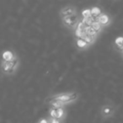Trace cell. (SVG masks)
I'll return each instance as SVG.
<instances>
[{
	"label": "cell",
	"mask_w": 123,
	"mask_h": 123,
	"mask_svg": "<svg viewBox=\"0 0 123 123\" xmlns=\"http://www.w3.org/2000/svg\"><path fill=\"white\" fill-rule=\"evenodd\" d=\"M16 56L11 51H4L3 52V61L2 62H10L14 60Z\"/></svg>",
	"instance_id": "52a82bcc"
},
{
	"label": "cell",
	"mask_w": 123,
	"mask_h": 123,
	"mask_svg": "<svg viewBox=\"0 0 123 123\" xmlns=\"http://www.w3.org/2000/svg\"><path fill=\"white\" fill-rule=\"evenodd\" d=\"M79 94L77 93H67V94H56V95H53L51 97L48 98L46 100L50 101L51 100H58L61 101V102H63L65 104H68L69 102H72L74 101L75 99H77Z\"/></svg>",
	"instance_id": "6da1fadb"
},
{
	"label": "cell",
	"mask_w": 123,
	"mask_h": 123,
	"mask_svg": "<svg viewBox=\"0 0 123 123\" xmlns=\"http://www.w3.org/2000/svg\"><path fill=\"white\" fill-rule=\"evenodd\" d=\"M91 27L93 28V29L94 30V31H96V32H98L99 34L100 33V31H102V29L104 27H103L102 25H101L100 24H99V22L98 20H95V21H94L93 22V24H92V26Z\"/></svg>",
	"instance_id": "4fadbf2b"
},
{
	"label": "cell",
	"mask_w": 123,
	"mask_h": 123,
	"mask_svg": "<svg viewBox=\"0 0 123 123\" xmlns=\"http://www.w3.org/2000/svg\"><path fill=\"white\" fill-rule=\"evenodd\" d=\"M114 112H115V107L112 105H103L100 110L101 116L104 118H108L110 116H113Z\"/></svg>",
	"instance_id": "5b68a950"
},
{
	"label": "cell",
	"mask_w": 123,
	"mask_h": 123,
	"mask_svg": "<svg viewBox=\"0 0 123 123\" xmlns=\"http://www.w3.org/2000/svg\"><path fill=\"white\" fill-rule=\"evenodd\" d=\"M48 120H49V122L50 123H62V120L56 119V118L49 117V118H48Z\"/></svg>",
	"instance_id": "ac0fdd59"
},
{
	"label": "cell",
	"mask_w": 123,
	"mask_h": 123,
	"mask_svg": "<svg viewBox=\"0 0 123 123\" xmlns=\"http://www.w3.org/2000/svg\"><path fill=\"white\" fill-rule=\"evenodd\" d=\"M96 19L93 17H90V18H82L81 21L84 23V25L86 26V27H89V26H92V24L94 21H95Z\"/></svg>",
	"instance_id": "7c38bea8"
},
{
	"label": "cell",
	"mask_w": 123,
	"mask_h": 123,
	"mask_svg": "<svg viewBox=\"0 0 123 123\" xmlns=\"http://www.w3.org/2000/svg\"><path fill=\"white\" fill-rule=\"evenodd\" d=\"M97 20L99 22V24L103 26V27H106L108 26L111 22V16L108 14H105V13H102L100 16L97 19Z\"/></svg>",
	"instance_id": "8992f818"
},
{
	"label": "cell",
	"mask_w": 123,
	"mask_h": 123,
	"mask_svg": "<svg viewBox=\"0 0 123 123\" xmlns=\"http://www.w3.org/2000/svg\"><path fill=\"white\" fill-rule=\"evenodd\" d=\"M77 14V9L74 6H66V7L62 8V9L60 10L59 14L61 16L62 19H63L65 17H68V16L74 15V14Z\"/></svg>",
	"instance_id": "277c9868"
},
{
	"label": "cell",
	"mask_w": 123,
	"mask_h": 123,
	"mask_svg": "<svg viewBox=\"0 0 123 123\" xmlns=\"http://www.w3.org/2000/svg\"><path fill=\"white\" fill-rule=\"evenodd\" d=\"M83 40H84V41H86V42L88 43V44L90 46V45H92L93 43L95 41V39H94V37H92V36H89V35H87V34H85L84 36V37L82 38Z\"/></svg>",
	"instance_id": "9a60e30c"
},
{
	"label": "cell",
	"mask_w": 123,
	"mask_h": 123,
	"mask_svg": "<svg viewBox=\"0 0 123 123\" xmlns=\"http://www.w3.org/2000/svg\"><path fill=\"white\" fill-rule=\"evenodd\" d=\"M50 104L51 105V108H54V109H59V108H62L65 105V103L61 102V101L58 100H51L50 101Z\"/></svg>",
	"instance_id": "30bf717a"
},
{
	"label": "cell",
	"mask_w": 123,
	"mask_h": 123,
	"mask_svg": "<svg viewBox=\"0 0 123 123\" xmlns=\"http://www.w3.org/2000/svg\"><path fill=\"white\" fill-rule=\"evenodd\" d=\"M37 123H38V122H37Z\"/></svg>",
	"instance_id": "44dd1931"
},
{
	"label": "cell",
	"mask_w": 123,
	"mask_h": 123,
	"mask_svg": "<svg viewBox=\"0 0 123 123\" xmlns=\"http://www.w3.org/2000/svg\"><path fill=\"white\" fill-rule=\"evenodd\" d=\"M38 123H50V122H49V120L46 119V118H41V119L38 121Z\"/></svg>",
	"instance_id": "d6986e66"
},
{
	"label": "cell",
	"mask_w": 123,
	"mask_h": 123,
	"mask_svg": "<svg viewBox=\"0 0 123 123\" xmlns=\"http://www.w3.org/2000/svg\"><path fill=\"white\" fill-rule=\"evenodd\" d=\"M79 21L80 20H79V17L78 14L62 19V25H63L65 27L68 28V29H72V30H74V28L77 26V25L79 24Z\"/></svg>",
	"instance_id": "3957f363"
},
{
	"label": "cell",
	"mask_w": 123,
	"mask_h": 123,
	"mask_svg": "<svg viewBox=\"0 0 123 123\" xmlns=\"http://www.w3.org/2000/svg\"><path fill=\"white\" fill-rule=\"evenodd\" d=\"M85 33L87 35H89V36H92V37H94V39H96V37H97V36L99 35V33L96 32L95 31H94V29H93L91 26H89V27H85Z\"/></svg>",
	"instance_id": "8fae6325"
},
{
	"label": "cell",
	"mask_w": 123,
	"mask_h": 123,
	"mask_svg": "<svg viewBox=\"0 0 123 123\" xmlns=\"http://www.w3.org/2000/svg\"><path fill=\"white\" fill-rule=\"evenodd\" d=\"M91 14H92V17L94 18V19L97 20V19L99 17V16L102 14V10L99 7H97V6H94V7L91 8Z\"/></svg>",
	"instance_id": "9c48e42d"
},
{
	"label": "cell",
	"mask_w": 123,
	"mask_h": 123,
	"mask_svg": "<svg viewBox=\"0 0 123 123\" xmlns=\"http://www.w3.org/2000/svg\"><path fill=\"white\" fill-rule=\"evenodd\" d=\"M82 14V18H90L92 17V14H91V9H84V10L81 12Z\"/></svg>",
	"instance_id": "2e32d148"
},
{
	"label": "cell",
	"mask_w": 123,
	"mask_h": 123,
	"mask_svg": "<svg viewBox=\"0 0 123 123\" xmlns=\"http://www.w3.org/2000/svg\"><path fill=\"white\" fill-rule=\"evenodd\" d=\"M19 66V60L17 56L10 62H2V71L4 74L10 75L13 74Z\"/></svg>",
	"instance_id": "7a4b0ae2"
},
{
	"label": "cell",
	"mask_w": 123,
	"mask_h": 123,
	"mask_svg": "<svg viewBox=\"0 0 123 123\" xmlns=\"http://www.w3.org/2000/svg\"><path fill=\"white\" fill-rule=\"evenodd\" d=\"M49 116L51 118H56V109L54 108H51L49 110Z\"/></svg>",
	"instance_id": "e0dca14e"
},
{
	"label": "cell",
	"mask_w": 123,
	"mask_h": 123,
	"mask_svg": "<svg viewBox=\"0 0 123 123\" xmlns=\"http://www.w3.org/2000/svg\"><path fill=\"white\" fill-rule=\"evenodd\" d=\"M65 117V111H64L63 108H59V109H56V119L62 120Z\"/></svg>",
	"instance_id": "5bb4252c"
},
{
	"label": "cell",
	"mask_w": 123,
	"mask_h": 123,
	"mask_svg": "<svg viewBox=\"0 0 123 123\" xmlns=\"http://www.w3.org/2000/svg\"><path fill=\"white\" fill-rule=\"evenodd\" d=\"M121 54H122V55H123V51H121Z\"/></svg>",
	"instance_id": "ffe728a7"
},
{
	"label": "cell",
	"mask_w": 123,
	"mask_h": 123,
	"mask_svg": "<svg viewBox=\"0 0 123 123\" xmlns=\"http://www.w3.org/2000/svg\"><path fill=\"white\" fill-rule=\"evenodd\" d=\"M76 46L78 48H79V49L84 50V49H87L89 46V45L84 40L80 39V38H77L76 39Z\"/></svg>",
	"instance_id": "ba28073f"
}]
</instances>
